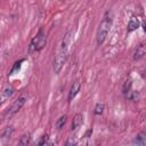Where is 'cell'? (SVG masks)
Listing matches in <instances>:
<instances>
[{
	"label": "cell",
	"mask_w": 146,
	"mask_h": 146,
	"mask_svg": "<svg viewBox=\"0 0 146 146\" xmlns=\"http://www.w3.org/2000/svg\"><path fill=\"white\" fill-rule=\"evenodd\" d=\"M111 26H112V16H111L110 11H107L104 15V17H103V19L99 23L98 29H97L96 40H97L98 44H102L105 41V39H106V36H107V34L111 30Z\"/></svg>",
	"instance_id": "cell-2"
},
{
	"label": "cell",
	"mask_w": 146,
	"mask_h": 146,
	"mask_svg": "<svg viewBox=\"0 0 146 146\" xmlns=\"http://www.w3.org/2000/svg\"><path fill=\"white\" fill-rule=\"evenodd\" d=\"M140 76H141L144 80H146V68H145V70H143V71L140 72Z\"/></svg>",
	"instance_id": "cell-19"
},
{
	"label": "cell",
	"mask_w": 146,
	"mask_h": 146,
	"mask_svg": "<svg viewBox=\"0 0 146 146\" xmlns=\"http://www.w3.org/2000/svg\"><path fill=\"white\" fill-rule=\"evenodd\" d=\"M133 145H145L146 144V132L145 131H140L132 140Z\"/></svg>",
	"instance_id": "cell-10"
},
{
	"label": "cell",
	"mask_w": 146,
	"mask_h": 146,
	"mask_svg": "<svg viewBox=\"0 0 146 146\" xmlns=\"http://www.w3.org/2000/svg\"><path fill=\"white\" fill-rule=\"evenodd\" d=\"M13 133H14V128L11 125H8L6 127L2 132H1V136H0V140H1V144H3L5 141L9 140L11 137H13Z\"/></svg>",
	"instance_id": "cell-7"
},
{
	"label": "cell",
	"mask_w": 146,
	"mask_h": 146,
	"mask_svg": "<svg viewBox=\"0 0 146 146\" xmlns=\"http://www.w3.org/2000/svg\"><path fill=\"white\" fill-rule=\"evenodd\" d=\"M14 91H15V88H14L10 83H7V84L3 87L2 91H1V103H5L7 99H9V98L13 96Z\"/></svg>",
	"instance_id": "cell-5"
},
{
	"label": "cell",
	"mask_w": 146,
	"mask_h": 146,
	"mask_svg": "<svg viewBox=\"0 0 146 146\" xmlns=\"http://www.w3.org/2000/svg\"><path fill=\"white\" fill-rule=\"evenodd\" d=\"M48 140H49L48 135H47V133H46V135H42V136L40 137L39 141H38V145H46V144L48 143Z\"/></svg>",
	"instance_id": "cell-17"
},
{
	"label": "cell",
	"mask_w": 146,
	"mask_h": 146,
	"mask_svg": "<svg viewBox=\"0 0 146 146\" xmlns=\"http://www.w3.org/2000/svg\"><path fill=\"white\" fill-rule=\"evenodd\" d=\"M82 122H83V116H82V114H81V113L75 114L74 117H73V121H72L71 129H72V130H76V129L82 124Z\"/></svg>",
	"instance_id": "cell-9"
},
{
	"label": "cell",
	"mask_w": 146,
	"mask_h": 146,
	"mask_svg": "<svg viewBox=\"0 0 146 146\" xmlns=\"http://www.w3.org/2000/svg\"><path fill=\"white\" fill-rule=\"evenodd\" d=\"M145 54H146V46H145V44H140V46H138L137 49L135 50L132 58H133V60H138V59L143 58V57L145 56Z\"/></svg>",
	"instance_id": "cell-8"
},
{
	"label": "cell",
	"mask_w": 146,
	"mask_h": 146,
	"mask_svg": "<svg viewBox=\"0 0 146 146\" xmlns=\"http://www.w3.org/2000/svg\"><path fill=\"white\" fill-rule=\"evenodd\" d=\"M24 62V59H21V60H18V62H16L15 63V65L13 66V68H11V71H10V73L9 74H14L17 70H19V67H21V64Z\"/></svg>",
	"instance_id": "cell-16"
},
{
	"label": "cell",
	"mask_w": 146,
	"mask_h": 146,
	"mask_svg": "<svg viewBox=\"0 0 146 146\" xmlns=\"http://www.w3.org/2000/svg\"><path fill=\"white\" fill-rule=\"evenodd\" d=\"M139 25H140V23H139V19H138L137 17L132 16V17L130 18L129 23H128V27H127V30H128V32H132V31L137 30V29L139 27Z\"/></svg>",
	"instance_id": "cell-11"
},
{
	"label": "cell",
	"mask_w": 146,
	"mask_h": 146,
	"mask_svg": "<svg viewBox=\"0 0 146 146\" xmlns=\"http://www.w3.org/2000/svg\"><path fill=\"white\" fill-rule=\"evenodd\" d=\"M47 43V36L44 33L43 29H40L39 32L33 36V39L31 40L30 44H29V54H33L36 51H40Z\"/></svg>",
	"instance_id": "cell-3"
},
{
	"label": "cell",
	"mask_w": 146,
	"mask_h": 146,
	"mask_svg": "<svg viewBox=\"0 0 146 146\" xmlns=\"http://www.w3.org/2000/svg\"><path fill=\"white\" fill-rule=\"evenodd\" d=\"M131 84H132V80L129 78V79H127L125 80V82H124V84H123V94H128L130 90H131Z\"/></svg>",
	"instance_id": "cell-14"
},
{
	"label": "cell",
	"mask_w": 146,
	"mask_h": 146,
	"mask_svg": "<svg viewBox=\"0 0 146 146\" xmlns=\"http://www.w3.org/2000/svg\"><path fill=\"white\" fill-rule=\"evenodd\" d=\"M76 143H78V140H76L75 137H70V138L67 139V141H66V145H67V146H73V145H75Z\"/></svg>",
	"instance_id": "cell-18"
},
{
	"label": "cell",
	"mask_w": 146,
	"mask_h": 146,
	"mask_svg": "<svg viewBox=\"0 0 146 146\" xmlns=\"http://www.w3.org/2000/svg\"><path fill=\"white\" fill-rule=\"evenodd\" d=\"M72 38H73V30L68 29L66 31V33L64 34L60 43H59V47H58V50L56 52V57L54 60V71L56 74H58L60 72V70L63 68V66H64V64L68 57V51H70V46L72 43Z\"/></svg>",
	"instance_id": "cell-1"
},
{
	"label": "cell",
	"mask_w": 146,
	"mask_h": 146,
	"mask_svg": "<svg viewBox=\"0 0 146 146\" xmlns=\"http://www.w3.org/2000/svg\"><path fill=\"white\" fill-rule=\"evenodd\" d=\"M80 89H81V82H80L79 80H76L75 82H73V84H72V87H71V89H70V91H68L67 100H68V102H72V100L74 99V97L78 95V92L80 91Z\"/></svg>",
	"instance_id": "cell-6"
},
{
	"label": "cell",
	"mask_w": 146,
	"mask_h": 146,
	"mask_svg": "<svg viewBox=\"0 0 146 146\" xmlns=\"http://www.w3.org/2000/svg\"><path fill=\"white\" fill-rule=\"evenodd\" d=\"M103 111H104V104H102V103H97L96 106H95L94 113H95L96 115H100V114L103 113Z\"/></svg>",
	"instance_id": "cell-15"
},
{
	"label": "cell",
	"mask_w": 146,
	"mask_h": 146,
	"mask_svg": "<svg viewBox=\"0 0 146 146\" xmlns=\"http://www.w3.org/2000/svg\"><path fill=\"white\" fill-rule=\"evenodd\" d=\"M27 97H29V96H27L26 92L19 95V96L14 100V103L10 105V107H8L7 111L5 112V114H3V120H8V119L13 117V116L24 106V104H25L26 100H27Z\"/></svg>",
	"instance_id": "cell-4"
},
{
	"label": "cell",
	"mask_w": 146,
	"mask_h": 146,
	"mask_svg": "<svg viewBox=\"0 0 146 146\" xmlns=\"http://www.w3.org/2000/svg\"><path fill=\"white\" fill-rule=\"evenodd\" d=\"M31 140V133L30 132H25L22 135V137L19 138V141H18V145L21 146H26Z\"/></svg>",
	"instance_id": "cell-12"
},
{
	"label": "cell",
	"mask_w": 146,
	"mask_h": 146,
	"mask_svg": "<svg viewBox=\"0 0 146 146\" xmlns=\"http://www.w3.org/2000/svg\"><path fill=\"white\" fill-rule=\"evenodd\" d=\"M66 121H67V115H66V114L60 115V116L58 117V120L56 121V128H57L58 130L62 129V128L64 127V124L66 123Z\"/></svg>",
	"instance_id": "cell-13"
}]
</instances>
